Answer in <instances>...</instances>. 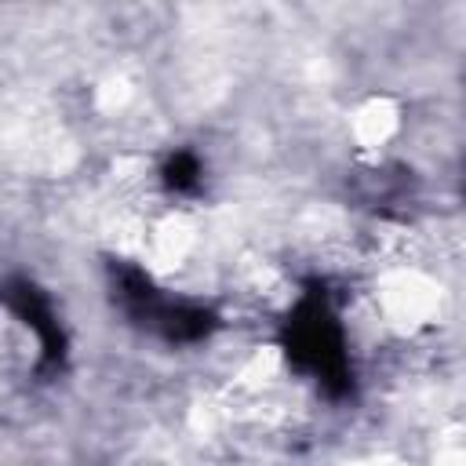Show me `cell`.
Here are the masks:
<instances>
[{"label": "cell", "mask_w": 466, "mask_h": 466, "mask_svg": "<svg viewBox=\"0 0 466 466\" xmlns=\"http://www.w3.org/2000/svg\"><path fill=\"white\" fill-rule=\"evenodd\" d=\"M167 182H171L175 189H189V186L197 182V160H193L189 153H178V157L167 164Z\"/></svg>", "instance_id": "7a4b0ae2"}, {"label": "cell", "mask_w": 466, "mask_h": 466, "mask_svg": "<svg viewBox=\"0 0 466 466\" xmlns=\"http://www.w3.org/2000/svg\"><path fill=\"white\" fill-rule=\"evenodd\" d=\"M291 357L317 371L324 382H339L346 379V353H342V339L339 328L331 320V313L320 302H306L299 320L291 324Z\"/></svg>", "instance_id": "6da1fadb"}]
</instances>
